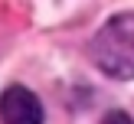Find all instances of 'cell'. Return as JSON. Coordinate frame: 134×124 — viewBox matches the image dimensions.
Segmentation results:
<instances>
[{
	"label": "cell",
	"mask_w": 134,
	"mask_h": 124,
	"mask_svg": "<svg viewBox=\"0 0 134 124\" xmlns=\"http://www.w3.org/2000/svg\"><path fill=\"white\" fill-rule=\"evenodd\" d=\"M95 65L111 78H134V16H111L92 43Z\"/></svg>",
	"instance_id": "obj_1"
},
{
	"label": "cell",
	"mask_w": 134,
	"mask_h": 124,
	"mask_svg": "<svg viewBox=\"0 0 134 124\" xmlns=\"http://www.w3.org/2000/svg\"><path fill=\"white\" fill-rule=\"evenodd\" d=\"M0 117L3 124H43V104L30 88L13 85L0 98Z\"/></svg>",
	"instance_id": "obj_2"
},
{
	"label": "cell",
	"mask_w": 134,
	"mask_h": 124,
	"mask_svg": "<svg viewBox=\"0 0 134 124\" xmlns=\"http://www.w3.org/2000/svg\"><path fill=\"white\" fill-rule=\"evenodd\" d=\"M102 124H134V121H131L128 114H124V111H108Z\"/></svg>",
	"instance_id": "obj_3"
}]
</instances>
